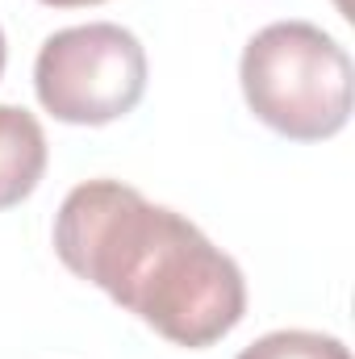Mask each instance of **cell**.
<instances>
[{
    "mask_svg": "<svg viewBox=\"0 0 355 359\" xmlns=\"http://www.w3.org/2000/svg\"><path fill=\"white\" fill-rule=\"evenodd\" d=\"M46 176V134L21 104H0V209L21 205Z\"/></svg>",
    "mask_w": 355,
    "mask_h": 359,
    "instance_id": "cell-4",
    "label": "cell"
},
{
    "mask_svg": "<svg viewBox=\"0 0 355 359\" xmlns=\"http://www.w3.org/2000/svg\"><path fill=\"white\" fill-rule=\"evenodd\" d=\"M51 8H88V4H105V0H42Z\"/></svg>",
    "mask_w": 355,
    "mask_h": 359,
    "instance_id": "cell-6",
    "label": "cell"
},
{
    "mask_svg": "<svg viewBox=\"0 0 355 359\" xmlns=\"http://www.w3.org/2000/svg\"><path fill=\"white\" fill-rule=\"evenodd\" d=\"M34 92L42 109L67 126H109L138 109L147 92V50L113 21L59 29L38 50Z\"/></svg>",
    "mask_w": 355,
    "mask_h": 359,
    "instance_id": "cell-3",
    "label": "cell"
},
{
    "mask_svg": "<svg viewBox=\"0 0 355 359\" xmlns=\"http://www.w3.org/2000/svg\"><path fill=\"white\" fill-rule=\"evenodd\" d=\"M4 55L8 50H4V29H0V76H4Z\"/></svg>",
    "mask_w": 355,
    "mask_h": 359,
    "instance_id": "cell-7",
    "label": "cell"
},
{
    "mask_svg": "<svg viewBox=\"0 0 355 359\" xmlns=\"http://www.w3.org/2000/svg\"><path fill=\"white\" fill-rule=\"evenodd\" d=\"M239 359H351V351L318 330H272L239 351Z\"/></svg>",
    "mask_w": 355,
    "mask_h": 359,
    "instance_id": "cell-5",
    "label": "cell"
},
{
    "mask_svg": "<svg viewBox=\"0 0 355 359\" xmlns=\"http://www.w3.org/2000/svg\"><path fill=\"white\" fill-rule=\"evenodd\" d=\"M251 113L293 142L335 138L351 117V59L309 21L264 25L239 63Z\"/></svg>",
    "mask_w": 355,
    "mask_h": 359,
    "instance_id": "cell-2",
    "label": "cell"
},
{
    "mask_svg": "<svg viewBox=\"0 0 355 359\" xmlns=\"http://www.w3.org/2000/svg\"><path fill=\"white\" fill-rule=\"evenodd\" d=\"M55 255L168 343L205 351L247 313L243 268L176 209L121 180L72 188L55 213Z\"/></svg>",
    "mask_w": 355,
    "mask_h": 359,
    "instance_id": "cell-1",
    "label": "cell"
}]
</instances>
